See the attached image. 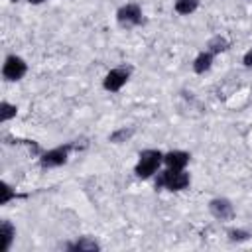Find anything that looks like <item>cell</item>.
Masks as SVG:
<instances>
[{"label": "cell", "instance_id": "obj_1", "mask_svg": "<svg viewBox=\"0 0 252 252\" xmlns=\"http://www.w3.org/2000/svg\"><path fill=\"white\" fill-rule=\"evenodd\" d=\"M189 185V173H185L183 169H165L158 175L156 179V187H165L169 191H181Z\"/></svg>", "mask_w": 252, "mask_h": 252}, {"label": "cell", "instance_id": "obj_2", "mask_svg": "<svg viewBox=\"0 0 252 252\" xmlns=\"http://www.w3.org/2000/svg\"><path fill=\"white\" fill-rule=\"evenodd\" d=\"M163 156L158 150H144L140 154V159L136 163V175L142 179H148L150 175H154L158 171V167L161 165Z\"/></svg>", "mask_w": 252, "mask_h": 252}, {"label": "cell", "instance_id": "obj_3", "mask_svg": "<svg viewBox=\"0 0 252 252\" xmlns=\"http://www.w3.org/2000/svg\"><path fill=\"white\" fill-rule=\"evenodd\" d=\"M75 148V144H65V146H59V148H53L49 152H45L39 159L41 167L47 169V167H57V165H63L69 158V152Z\"/></svg>", "mask_w": 252, "mask_h": 252}, {"label": "cell", "instance_id": "obj_4", "mask_svg": "<svg viewBox=\"0 0 252 252\" xmlns=\"http://www.w3.org/2000/svg\"><path fill=\"white\" fill-rule=\"evenodd\" d=\"M26 71H28V65H26V61H24L22 57H18V55H8V57H6L4 67H2L4 79H8V81H18V79H22V77L26 75Z\"/></svg>", "mask_w": 252, "mask_h": 252}, {"label": "cell", "instance_id": "obj_5", "mask_svg": "<svg viewBox=\"0 0 252 252\" xmlns=\"http://www.w3.org/2000/svg\"><path fill=\"white\" fill-rule=\"evenodd\" d=\"M128 77H130V67H116V69H112V71L104 77V83H102V85H104L106 91L114 93V91H120V89L126 85Z\"/></svg>", "mask_w": 252, "mask_h": 252}, {"label": "cell", "instance_id": "obj_6", "mask_svg": "<svg viewBox=\"0 0 252 252\" xmlns=\"http://www.w3.org/2000/svg\"><path fill=\"white\" fill-rule=\"evenodd\" d=\"M120 26H138L142 24V10L138 4H126L116 12Z\"/></svg>", "mask_w": 252, "mask_h": 252}, {"label": "cell", "instance_id": "obj_7", "mask_svg": "<svg viewBox=\"0 0 252 252\" xmlns=\"http://www.w3.org/2000/svg\"><path fill=\"white\" fill-rule=\"evenodd\" d=\"M209 211L219 220H230L234 217V209H232L228 199H213L209 203Z\"/></svg>", "mask_w": 252, "mask_h": 252}, {"label": "cell", "instance_id": "obj_8", "mask_svg": "<svg viewBox=\"0 0 252 252\" xmlns=\"http://www.w3.org/2000/svg\"><path fill=\"white\" fill-rule=\"evenodd\" d=\"M163 161L169 169H183L189 161V154L187 152H169L163 156Z\"/></svg>", "mask_w": 252, "mask_h": 252}, {"label": "cell", "instance_id": "obj_9", "mask_svg": "<svg viewBox=\"0 0 252 252\" xmlns=\"http://www.w3.org/2000/svg\"><path fill=\"white\" fill-rule=\"evenodd\" d=\"M67 250H75V252H96V250H100V246H98L96 240H93L89 236H83L77 242L67 244Z\"/></svg>", "mask_w": 252, "mask_h": 252}, {"label": "cell", "instance_id": "obj_10", "mask_svg": "<svg viewBox=\"0 0 252 252\" xmlns=\"http://www.w3.org/2000/svg\"><path fill=\"white\" fill-rule=\"evenodd\" d=\"M0 236H2V250H10L12 240L16 236V228L12 226L10 220H2L0 222Z\"/></svg>", "mask_w": 252, "mask_h": 252}, {"label": "cell", "instance_id": "obj_11", "mask_svg": "<svg viewBox=\"0 0 252 252\" xmlns=\"http://www.w3.org/2000/svg\"><path fill=\"white\" fill-rule=\"evenodd\" d=\"M211 63H213V53L211 51H203L193 61V69H195V73H205V71L211 69Z\"/></svg>", "mask_w": 252, "mask_h": 252}, {"label": "cell", "instance_id": "obj_12", "mask_svg": "<svg viewBox=\"0 0 252 252\" xmlns=\"http://www.w3.org/2000/svg\"><path fill=\"white\" fill-rule=\"evenodd\" d=\"M197 6H199V0H175V12L183 14V16L195 12Z\"/></svg>", "mask_w": 252, "mask_h": 252}, {"label": "cell", "instance_id": "obj_13", "mask_svg": "<svg viewBox=\"0 0 252 252\" xmlns=\"http://www.w3.org/2000/svg\"><path fill=\"white\" fill-rule=\"evenodd\" d=\"M207 47H209V51L215 55V53H220V51H224L226 47H228V41L224 39V37H220V35H215L209 43H207Z\"/></svg>", "mask_w": 252, "mask_h": 252}, {"label": "cell", "instance_id": "obj_14", "mask_svg": "<svg viewBox=\"0 0 252 252\" xmlns=\"http://www.w3.org/2000/svg\"><path fill=\"white\" fill-rule=\"evenodd\" d=\"M16 112H18V108L14 106V104H10V102H2L0 104V120L2 122H6V120H10V118H14L16 116Z\"/></svg>", "mask_w": 252, "mask_h": 252}, {"label": "cell", "instance_id": "obj_15", "mask_svg": "<svg viewBox=\"0 0 252 252\" xmlns=\"http://www.w3.org/2000/svg\"><path fill=\"white\" fill-rule=\"evenodd\" d=\"M132 134H134V130H132V128H120V130H116V132H112V134H110V142H114V144L126 142Z\"/></svg>", "mask_w": 252, "mask_h": 252}, {"label": "cell", "instance_id": "obj_16", "mask_svg": "<svg viewBox=\"0 0 252 252\" xmlns=\"http://www.w3.org/2000/svg\"><path fill=\"white\" fill-rule=\"evenodd\" d=\"M228 238L232 242H244V240L250 238V232H246V230H228Z\"/></svg>", "mask_w": 252, "mask_h": 252}, {"label": "cell", "instance_id": "obj_17", "mask_svg": "<svg viewBox=\"0 0 252 252\" xmlns=\"http://www.w3.org/2000/svg\"><path fill=\"white\" fill-rule=\"evenodd\" d=\"M14 197H16V193L12 191V187H10L8 183H2V199H0V203H2V205H6V203H8V201H12Z\"/></svg>", "mask_w": 252, "mask_h": 252}, {"label": "cell", "instance_id": "obj_18", "mask_svg": "<svg viewBox=\"0 0 252 252\" xmlns=\"http://www.w3.org/2000/svg\"><path fill=\"white\" fill-rule=\"evenodd\" d=\"M244 65H246V67H252V49L246 51V55H244Z\"/></svg>", "mask_w": 252, "mask_h": 252}, {"label": "cell", "instance_id": "obj_19", "mask_svg": "<svg viewBox=\"0 0 252 252\" xmlns=\"http://www.w3.org/2000/svg\"><path fill=\"white\" fill-rule=\"evenodd\" d=\"M30 4H41V2H45V0H28Z\"/></svg>", "mask_w": 252, "mask_h": 252}, {"label": "cell", "instance_id": "obj_20", "mask_svg": "<svg viewBox=\"0 0 252 252\" xmlns=\"http://www.w3.org/2000/svg\"><path fill=\"white\" fill-rule=\"evenodd\" d=\"M12 2H18V0H12Z\"/></svg>", "mask_w": 252, "mask_h": 252}]
</instances>
